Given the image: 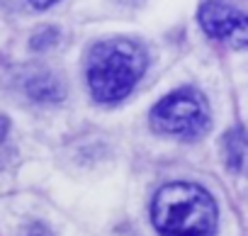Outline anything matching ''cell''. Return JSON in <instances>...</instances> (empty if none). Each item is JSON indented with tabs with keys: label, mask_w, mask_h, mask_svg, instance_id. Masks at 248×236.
Masks as SVG:
<instances>
[{
	"label": "cell",
	"mask_w": 248,
	"mask_h": 236,
	"mask_svg": "<svg viewBox=\"0 0 248 236\" xmlns=\"http://www.w3.org/2000/svg\"><path fill=\"white\" fill-rule=\"evenodd\" d=\"M3 134H5V120H0V139H3Z\"/></svg>",
	"instance_id": "ba28073f"
},
{
	"label": "cell",
	"mask_w": 248,
	"mask_h": 236,
	"mask_svg": "<svg viewBox=\"0 0 248 236\" xmlns=\"http://www.w3.org/2000/svg\"><path fill=\"white\" fill-rule=\"evenodd\" d=\"M27 90L37 100H59L61 97V88L51 76H37L34 80L27 83Z\"/></svg>",
	"instance_id": "8992f818"
},
{
	"label": "cell",
	"mask_w": 248,
	"mask_h": 236,
	"mask_svg": "<svg viewBox=\"0 0 248 236\" xmlns=\"http://www.w3.org/2000/svg\"><path fill=\"white\" fill-rule=\"evenodd\" d=\"M151 219L161 236H212L217 205L200 185L168 183L154 197Z\"/></svg>",
	"instance_id": "6da1fadb"
},
{
	"label": "cell",
	"mask_w": 248,
	"mask_h": 236,
	"mask_svg": "<svg viewBox=\"0 0 248 236\" xmlns=\"http://www.w3.org/2000/svg\"><path fill=\"white\" fill-rule=\"evenodd\" d=\"M146 71V51L129 39H107L90 49L88 85L97 102L127 97Z\"/></svg>",
	"instance_id": "7a4b0ae2"
},
{
	"label": "cell",
	"mask_w": 248,
	"mask_h": 236,
	"mask_svg": "<svg viewBox=\"0 0 248 236\" xmlns=\"http://www.w3.org/2000/svg\"><path fill=\"white\" fill-rule=\"evenodd\" d=\"M221 151L231 171L248 175V125H241L226 132L221 139Z\"/></svg>",
	"instance_id": "5b68a950"
},
{
	"label": "cell",
	"mask_w": 248,
	"mask_h": 236,
	"mask_svg": "<svg viewBox=\"0 0 248 236\" xmlns=\"http://www.w3.org/2000/svg\"><path fill=\"white\" fill-rule=\"evenodd\" d=\"M151 125L156 132L178 137V139H197L209 127V107L202 93L192 88H180L151 110Z\"/></svg>",
	"instance_id": "3957f363"
},
{
	"label": "cell",
	"mask_w": 248,
	"mask_h": 236,
	"mask_svg": "<svg viewBox=\"0 0 248 236\" xmlns=\"http://www.w3.org/2000/svg\"><path fill=\"white\" fill-rule=\"evenodd\" d=\"M30 3H32L34 8H49V5L56 3V0H30Z\"/></svg>",
	"instance_id": "52a82bcc"
},
{
	"label": "cell",
	"mask_w": 248,
	"mask_h": 236,
	"mask_svg": "<svg viewBox=\"0 0 248 236\" xmlns=\"http://www.w3.org/2000/svg\"><path fill=\"white\" fill-rule=\"evenodd\" d=\"M200 25L226 47H248V0H204L200 5Z\"/></svg>",
	"instance_id": "277c9868"
}]
</instances>
